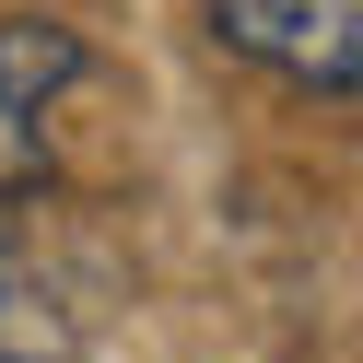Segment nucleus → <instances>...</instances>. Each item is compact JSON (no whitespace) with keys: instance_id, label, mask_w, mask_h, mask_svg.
<instances>
[{"instance_id":"nucleus-1","label":"nucleus","mask_w":363,"mask_h":363,"mask_svg":"<svg viewBox=\"0 0 363 363\" xmlns=\"http://www.w3.org/2000/svg\"><path fill=\"white\" fill-rule=\"evenodd\" d=\"M82 71H94L82 24H59V12H12L0 24V199H24L59 164V106H71Z\"/></svg>"},{"instance_id":"nucleus-2","label":"nucleus","mask_w":363,"mask_h":363,"mask_svg":"<svg viewBox=\"0 0 363 363\" xmlns=\"http://www.w3.org/2000/svg\"><path fill=\"white\" fill-rule=\"evenodd\" d=\"M211 24L281 82H316V94L363 82V0H211Z\"/></svg>"},{"instance_id":"nucleus-3","label":"nucleus","mask_w":363,"mask_h":363,"mask_svg":"<svg viewBox=\"0 0 363 363\" xmlns=\"http://www.w3.org/2000/svg\"><path fill=\"white\" fill-rule=\"evenodd\" d=\"M82 352V293L59 281L48 235L0 199V363H71Z\"/></svg>"}]
</instances>
